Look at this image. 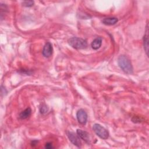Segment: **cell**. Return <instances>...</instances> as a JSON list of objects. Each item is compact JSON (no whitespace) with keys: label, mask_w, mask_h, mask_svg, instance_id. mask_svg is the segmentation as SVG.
Listing matches in <instances>:
<instances>
[{"label":"cell","mask_w":149,"mask_h":149,"mask_svg":"<svg viewBox=\"0 0 149 149\" xmlns=\"http://www.w3.org/2000/svg\"><path fill=\"white\" fill-rule=\"evenodd\" d=\"M118 63L120 68L127 74L133 73V66L130 59L125 55H120L118 59Z\"/></svg>","instance_id":"6da1fadb"},{"label":"cell","mask_w":149,"mask_h":149,"mask_svg":"<svg viewBox=\"0 0 149 149\" xmlns=\"http://www.w3.org/2000/svg\"><path fill=\"white\" fill-rule=\"evenodd\" d=\"M68 44L73 48L76 49H83L87 48V41L83 38L73 37L68 40Z\"/></svg>","instance_id":"7a4b0ae2"},{"label":"cell","mask_w":149,"mask_h":149,"mask_svg":"<svg viewBox=\"0 0 149 149\" xmlns=\"http://www.w3.org/2000/svg\"><path fill=\"white\" fill-rule=\"evenodd\" d=\"M93 130L95 133L101 139L105 140L109 137L108 131L100 124L95 123L93 126Z\"/></svg>","instance_id":"3957f363"},{"label":"cell","mask_w":149,"mask_h":149,"mask_svg":"<svg viewBox=\"0 0 149 149\" xmlns=\"http://www.w3.org/2000/svg\"><path fill=\"white\" fill-rule=\"evenodd\" d=\"M67 136L69 140L71 141V143L74 144V146H77V147H80L81 146V143L80 140V137L78 136V135L74 134L73 132L70 131H68L66 132Z\"/></svg>","instance_id":"277c9868"},{"label":"cell","mask_w":149,"mask_h":149,"mask_svg":"<svg viewBox=\"0 0 149 149\" xmlns=\"http://www.w3.org/2000/svg\"><path fill=\"white\" fill-rule=\"evenodd\" d=\"M87 113L84 109H80L77 111L76 113V118L77 121L80 124L85 125L87 121Z\"/></svg>","instance_id":"5b68a950"},{"label":"cell","mask_w":149,"mask_h":149,"mask_svg":"<svg viewBox=\"0 0 149 149\" xmlns=\"http://www.w3.org/2000/svg\"><path fill=\"white\" fill-rule=\"evenodd\" d=\"M52 52H53V48H52V44L50 42H46V44L44 45L42 49V55L45 58H49L52 54Z\"/></svg>","instance_id":"8992f818"},{"label":"cell","mask_w":149,"mask_h":149,"mask_svg":"<svg viewBox=\"0 0 149 149\" xmlns=\"http://www.w3.org/2000/svg\"><path fill=\"white\" fill-rule=\"evenodd\" d=\"M76 134L78 135V136L80 137V139L84 140L88 144H90V136H89V134L88 132H87L86 131L83 130L81 129H78L76 130Z\"/></svg>","instance_id":"52a82bcc"},{"label":"cell","mask_w":149,"mask_h":149,"mask_svg":"<svg viewBox=\"0 0 149 149\" xmlns=\"http://www.w3.org/2000/svg\"><path fill=\"white\" fill-rule=\"evenodd\" d=\"M143 46L144 51L147 56H148V23L146 26V31L143 37Z\"/></svg>","instance_id":"ba28073f"},{"label":"cell","mask_w":149,"mask_h":149,"mask_svg":"<svg viewBox=\"0 0 149 149\" xmlns=\"http://www.w3.org/2000/svg\"><path fill=\"white\" fill-rule=\"evenodd\" d=\"M118 22V19L115 17H105L102 20V23L107 26H112Z\"/></svg>","instance_id":"9c48e42d"},{"label":"cell","mask_w":149,"mask_h":149,"mask_svg":"<svg viewBox=\"0 0 149 149\" xmlns=\"http://www.w3.org/2000/svg\"><path fill=\"white\" fill-rule=\"evenodd\" d=\"M102 41V38L100 37L95 38V39L92 41V42L91 43V48H92L93 49H95V50H97V49H99V48L101 47V46Z\"/></svg>","instance_id":"30bf717a"},{"label":"cell","mask_w":149,"mask_h":149,"mask_svg":"<svg viewBox=\"0 0 149 149\" xmlns=\"http://www.w3.org/2000/svg\"><path fill=\"white\" fill-rule=\"evenodd\" d=\"M31 109L30 107H28L20 113L19 118L21 119H27L31 115Z\"/></svg>","instance_id":"8fae6325"},{"label":"cell","mask_w":149,"mask_h":149,"mask_svg":"<svg viewBox=\"0 0 149 149\" xmlns=\"http://www.w3.org/2000/svg\"><path fill=\"white\" fill-rule=\"evenodd\" d=\"M48 108L45 104L42 105V106L40 108V112L42 114L46 113L48 112Z\"/></svg>","instance_id":"7c38bea8"},{"label":"cell","mask_w":149,"mask_h":149,"mask_svg":"<svg viewBox=\"0 0 149 149\" xmlns=\"http://www.w3.org/2000/svg\"><path fill=\"white\" fill-rule=\"evenodd\" d=\"M34 1H24L22 2V5L26 7H31L33 5Z\"/></svg>","instance_id":"4fadbf2b"},{"label":"cell","mask_w":149,"mask_h":149,"mask_svg":"<svg viewBox=\"0 0 149 149\" xmlns=\"http://www.w3.org/2000/svg\"><path fill=\"white\" fill-rule=\"evenodd\" d=\"M132 121L134 123H139V122H141V121L142 120L140 117L139 116H134L133 118H132Z\"/></svg>","instance_id":"5bb4252c"},{"label":"cell","mask_w":149,"mask_h":149,"mask_svg":"<svg viewBox=\"0 0 149 149\" xmlns=\"http://www.w3.org/2000/svg\"><path fill=\"white\" fill-rule=\"evenodd\" d=\"M45 148H48V149H51L53 148V146L51 143H47L45 145Z\"/></svg>","instance_id":"9a60e30c"}]
</instances>
